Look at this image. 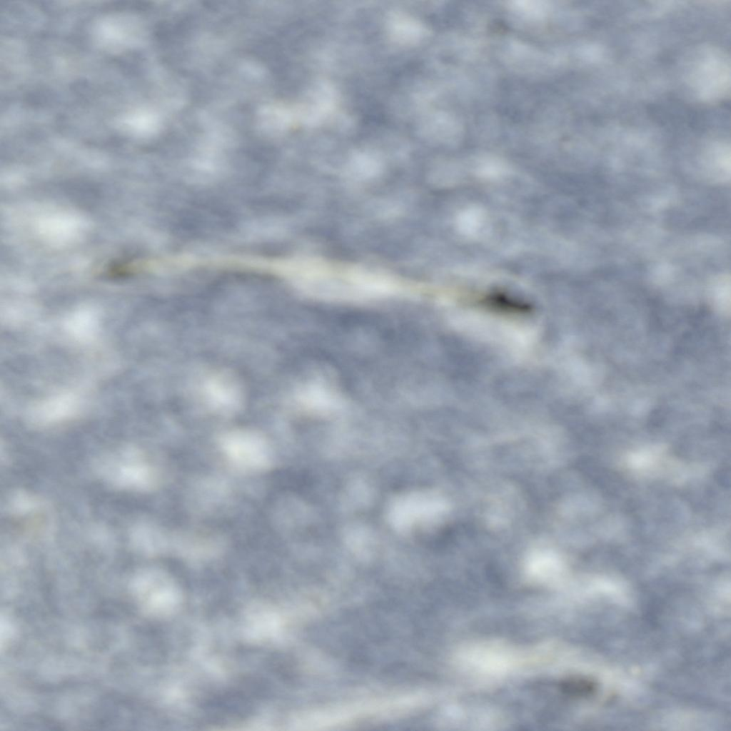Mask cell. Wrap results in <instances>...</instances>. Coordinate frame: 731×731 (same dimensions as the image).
<instances>
[{
    "instance_id": "cell-2",
    "label": "cell",
    "mask_w": 731,
    "mask_h": 731,
    "mask_svg": "<svg viewBox=\"0 0 731 731\" xmlns=\"http://www.w3.org/2000/svg\"><path fill=\"white\" fill-rule=\"evenodd\" d=\"M206 394L209 401L223 411L235 409L239 402V392L236 383L225 375H216L205 383Z\"/></svg>"
},
{
    "instance_id": "cell-3",
    "label": "cell",
    "mask_w": 731,
    "mask_h": 731,
    "mask_svg": "<svg viewBox=\"0 0 731 731\" xmlns=\"http://www.w3.org/2000/svg\"><path fill=\"white\" fill-rule=\"evenodd\" d=\"M565 689L569 692L575 695L588 694L593 690V686L589 682L583 680H572L567 681L564 685Z\"/></svg>"
},
{
    "instance_id": "cell-1",
    "label": "cell",
    "mask_w": 731,
    "mask_h": 731,
    "mask_svg": "<svg viewBox=\"0 0 731 731\" xmlns=\"http://www.w3.org/2000/svg\"><path fill=\"white\" fill-rule=\"evenodd\" d=\"M220 447L226 458L241 469L261 471L271 465L270 446L257 433L244 430L228 432L221 438Z\"/></svg>"
}]
</instances>
